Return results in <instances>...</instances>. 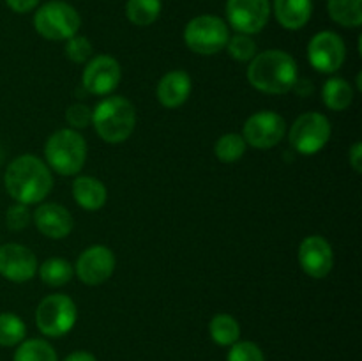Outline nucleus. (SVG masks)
<instances>
[{
    "mask_svg": "<svg viewBox=\"0 0 362 361\" xmlns=\"http://www.w3.org/2000/svg\"><path fill=\"white\" fill-rule=\"evenodd\" d=\"M6 190L18 204H39L49 195L53 177L48 165L32 154L18 156L4 173Z\"/></svg>",
    "mask_w": 362,
    "mask_h": 361,
    "instance_id": "1",
    "label": "nucleus"
},
{
    "mask_svg": "<svg viewBox=\"0 0 362 361\" xmlns=\"http://www.w3.org/2000/svg\"><path fill=\"white\" fill-rule=\"evenodd\" d=\"M297 78L299 69L296 59L283 50L257 53L247 67V81L265 94H286L293 88Z\"/></svg>",
    "mask_w": 362,
    "mask_h": 361,
    "instance_id": "2",
    "label": "nucleus"
},
{
    "mask_svg": "<svg viewBox=\"0 0 362 361\" xmlns=\"http://www.w3.org/2000/svg\"><path fill=\"white\" fill-rule=\"evenodd\" d=\"M92 124L103 142L122 144L133 134L136 126V110L129 99L122 96H110L92 110Z\"/></svg>",
    "mask_w": 362,
    "mask_h": 361,
    "instance_id": "3",
    "label": "nucleus"
},
{
    "mask_svg": "<svg viewBox=\"0 0 362 361\" xmlns=\"http://www.w3.org/2000/svg\"><path fill=\"white\" fill-rule=\"evenodd\" d=\"M48 168L60 176H76L87 159V142L76 130L64 127L49 134L45 145Z\"/></svg>",
    "mask_w": 362,
    "mask_h": 361,
    "instance_id": "4",
    "label": "nucleus"
},
{
    "mask_svg": "<svg viewBox=\"0 0 362 361\" xmlns=\"http://www.w3.org/2000/svg\"><path fill=\"white\" fill-rule=\"evenodd\" d=\"M80 25L81 18L78 11L62 0L42 4L34 14L35 32L49 41H67L78 34Z\"/></svg>",
    "mask_w": 362,
    "mask_h": 361,
    "instance_id": "5",
    "label": "nucleus"
},
{
    "mask_svg": "<svg viewBox=\"0 0 362 361\" xmlns=\"http://www.w3.org/2000/svg\"><path fill=\"white\" fill-rule=\"evenodd\" d=\"M228 39V25L214 14H200L187 21L184 28L186 46L198 55H216L225 48Z\"/></svg>",
    "mask_w": 362,
    "mask_h": 361,
    "instance_id": "6",
    "label": "nucleus"
},
{
    "mask_svg": "<svg viewBox=\"0 0 362 361\" xmlns=\"http://www.w3.org/2000/svg\"><path fill=\"white\" fill-rule=\"evenodd\" d=\"M78 310L74 301L66 294L46 296L35 308V324L45 336L60 338L74 328Z\"/></svg>",
    "mask_w": 362,
    "mask_h": 361,
    "instance_id": "7",
    "label": "nucleus"
},
{
    "mask_svg": "<svg viewBox=\"0 0 362 361\" xmlns=\"http://www.w3.org/2000/svg\"><path fill=\"white\" fill-rule=\"evenodd\" d=\"M332 127L327 117L320 112L303 113L292 124L288 133L293 151L304 156H313L327 145Z\"/></svg>",
    "mask_w": 362,
    "mask_h": 361,
    "instance_id": "8",
    "label": "nucleus"
},
{
    "mask_svg": "<svg viewBox=\"0 0 362 361\" xmlns=\"http://www.w3.org/2000/svg\"><path fill=\"white\" fill-rule=\"evenodd\" d=\"M286 122L276 112H257L244 122L243 138L255 149H272L285 138Z\"/></svg>",
    "mask_w": 362,
    "mask_h": 361,
    "instance_id": "9",
    "label": "nucleus"
},
{
    "mask_svg": "<svg viewBox=\"0 0 362 361\" xmlns=\"http://www.w3.org/2000/svg\"><path fill=\"white\" fill-rule=\"evenodd\" d=\"M346 57V46L341 35L332 30L318 32L308 45L310 64L320 73H336L343 66Z\"/></svg>",
    "mask_w": 362,
    "mask_h": 361,
    "instance_id": "10",
    "label": "nucleus"
},
{
    "mask_svg": "<svg viewBox=\"0 0 362 361\" xmlns=\"http://www.w3.org/2000/svg\"><path fill=\"white\" fill-rule=\"evenodd\" d=\"M271 16L269 0H228L226 18L239 34H258L267 25Z\"/></svg>",
    "mask_w": 362,
    "mask_h": 361,
    "instance_id": "11",
    "label": "nucleus"
},
{
    "mask_svg": "<svg viewBox=\"0 0 362 361\" xmlns=\"http://www.w3.org/2000/svg\"><path fill=\"white\" fill-rule=\"evenodd\" d=\"M113 271H115V255L103 244H94L81 251L76 265H74V273L78 275V278L85 285L90 287H98L108 282Z\"/></svg>",
    "mask_w": 362,
    "mask_h": 361,
    "instance_id": "12",
    "label": "nucleus"
},
{
    "mask_svg": "<svg viewBox=\"0 0 362 361\" xmlns=\"http://www.w3.org/2000/svg\"><path fill=\"white\" fill-rule=\"evenodd\" d=\"M120 78H122V69L117 59L110 55H98L88 60L81 84L88 94L108 96L119 87Z\"/></svg>",
    "mask_w": 362,
    "mask_h": 361,
    "instance_id": "13",
    "label": "nucleus"
},
{
    "mask_svg": "<svg viewBox=\"0 0 362 361\" xmlns=\"http://www.w3.org/2000/svg\"><path fill=\"white\" fill-rule=\"evenodd\" d=\"M37 273V258L30 248L18 243L0 246V275L14 283H25Z\"/></svg>",
    "mask_w": 362,
    "mask_h": 361,
    "instance_id": "14",
    "label": "nucleus"
},
{
    "mask_svg": "<svg viewBox=\"0 0 362 361\" xmlns=\"http://www.w3.org/2000/svg\"><path fill=\"white\" fill-rule=\"evenodd\" d=\"M299 264L311 278H325L334 265V253L329 241L322 236H308L303 239L299 246Z\"/></svg>",
    "mask_w": 362,
    "mask_h": 361,
    "instance_id": "15",
    "label": "nucleus"
},
{
    "mask_svg": "<svg viewBox=\"0 0 362 361\" xmlns=\"http://www.w3.org/2000/svg\"><path fill=\"white\" fill-rule=\"evenodd\" d=\"M32 219L39 232L49 239H64L69 236L74 227L73 214L64 205L55 204V202L39 205L32 214Z\"/></svg>",
    "mask_w": 362,
    "mask_h": 361,
    "instance_id": "16",
    "label": "nucleus"
},
{
    "mask_svg": "<svg viewBox=\"0 0 362 361\" xmlns=\"http://www.w3.org/2000/svg\"><path fill=\"white\" fill-rule=\"evenodd\" d=\"M193 88V81L186 71H170L165 76L159 80L158 84V101L161 103L165 108H179L187 101Z\"/></svg>",
    "mask_w": 362,
    "mask_h": 361,
    "instance_id": "17",
    "label": "nucleus"
},
{
    "mask_svg": "<svg viewBox=\"0 0 362 361\" xmlns=\"http://www.w3.org/2000/svg\"><path fill=\"white\" fill-rule=\"evenodd\" d=\"M272 11L286 30H300L313 14V0H274Z\"/></svg>",
    "mask_w": 362,
    "mask_h": 361,
    "instance_id": "18",
    "label": "nucleus"
},
{
    "mask_svg": "<svg viewBox=\"0 0 362 361\" xmlns=\"http://www.w3.org/2000/svg\"><path fill=\"white\" fill-rule=\"evenodd\" d=\"M74 202L85 211H99L106 204V186L92 176H78L73 183Z\"/></svg>",
    "mask_w": 362,
    "mask_h": 361,
    "instance_id": "19",
    "label": "nucleus"
},
{
    "mask_svg": "<svg viewBox=\"0 0 362 361\" xmlns=\"http://www.w3.org/2000/svg\"><path fill=\"white\" fill-rule=\"evenodd\" d=\"M322 99L327 108L334 110V112H343L352 105L354 88L345 78H329L322 87Z\"/></svg>",
    "mask_w": 362,
    "mask_h": 361,
    "instance_id": "20",
    "label": "nucleus"
},
{
    "mask_svg": "<svg viewBox=\"0 0 362 361\" xmlns=\"http://www.w3.org/2000/svg\"><path fill=\"white\" fill-rule=\"evenodd\" d=\"M327 11L331 20L341 27H361L362 0H327Z\"/></svg>",
    "mask_w": 362,
    "mask_h": 361,
    "instance_id": "21",
    "label": "nucleus"
},
{
    "mask_svg": "<svg viewBox=\"0 0 362 361\" xmlns=\"http://www.w3.org/2000/svg\"><path fill=\"white\" fill-rule=\"evenodd\" d=\"M209 333L211 338L214 340L218 345L230 347L240 338V326L235 317L228 314H218L212 317L211 324H209Z\"/></svg>",
    "mask_w": 362,
    "mask_h": 361,
    "instance_id": "22",
    "label": "nucleus"
},
{
    "mask_svg": "<svg viewBox=\"0 0 362 361\" xmlns=\"http://www.w3.org/2000/svg\"><path fill=\"white\" fill-rule=\"evenodd\" d=\"M39 276L48 287H62L73 280L74 268L66 258L53 257L39 265Z\"/></svg>",
    "mask_w": 362,
    "mask_h": 361,
    "instance_id": "23",
    "label": "nucleus"
},
{
    "mask_svg": "<svg viewBox=\"0 0 362 361\" xmlns=\"http://www.w3.org/2000/svg\"><path fill=\"white\" fill-rule=\"evenodd\" d=\"M161 0H127L126 16L138 27H148L161 14Z\"/></svg>",
    "mask_w": 362,
    "mask_h": 361,
    "instance_id": "24",
    "label": "nucleus"
},
{
    "mask_svg": "<svg viewBox=\"0 0 362 361\" xmlns=\"http://www.w3.org/2000/svg\"><path fill=\"white\" fill-rule=\"evenodd\" d=\"M13 361H59V357L46 340L30 338L18 345Z\"/></svg>",
    "mask_w": 362,
    "mask_h": 361,
    "instance_id": "25",
    "label": "nucleus"
},
{
    "mask_svg": "<svg viewBox=\"0 0 362 361\" xmlns=\"http://www.w3.org/2000/svg\"><path fill=\"white\" fill-rule=\"evenodd\" d=\"M246 140L239 133H226L218 138L214 145V154L223 163H235L246 152Z\"/></svg>",
    "mask_w": 362,
    "mask_h": 361,
    "instance_id": "26",
    "label": "nucleus"
},
{
    "mask_svg": "<svg viewBox=\"0 0 362 361\" xmlns=\"http://www.w3.org/2000/svg\"><path fill=\"white\" fill-rule=\"evenodd\" d=\"M25 335H27V326L18 315L0 314V345H20L25 340Z\"/></svg>",
    "mask_w": 362,
    "mask_h": 361,
    "instance_id": "27",
    "label": "nucleus"
},
{
    "mask_svg": "<svg viewBox=\"0 0 362 361\" xmlns=\"http://www.w3.org/2000/svg\"><path fill=\"white\" fill-rule=\"evenodd\" d=\"M225 48L228 50V55L237 62H251L258 53L257 42L251 39V35L246 34L232 35Z\"/></svg>",
    "mask_w": 362,
    "mask_h": 361,
    "instance_id": "28",
    "label": "nucleus"
},
{
    "mask_svg": "<svg viewBox=\"0 0 362 361\" xmlns=\"http://www.w3.org/2000/svg\"><path fill=\"white\" fill-rule=\"evenodd\" d=\"M66 57L74 64L87 62L92 57V45L85 35H73L66 42Z\"/></svg>",
    "mask_w": 362,
    "mask_h": 361,
    "instance_id": "29",
    "label": "nucleus"
},
{
    "mask_svg": "<svg viewBox=\"0 0 362 361\" xmlns=\"http://www.w3.org/2000/svg\"><path fill=\"white\" fill-rule=\"evenodd\" d=\"M226 361H265V356L255 342H235L230 345Z\"/></svg>",
    "mask_w": 362,
    "mask_h": 361,
    "instance_id": "30",
    "label": "nucleus"
},
{
    "mask_svg": "<svg viewBox=\"0 0 362 361\" xmlns=\"http://www.w3.org/2000/svg\"><path fill=\"white\" fill-rule=\"evenodd\" d=\"M32 222V212L28 205L25 204H14L7 209L6 212V223L11 230L20 232V230L27 229Z\"/></svg>",
    "mask_w": 362,
    "mask_h": 361,
    "instance_id": "31",
    "label": "nucleus"
},
{
    "mask_svg": "<svg viewBox=\"0 0 362 361\" xmlns=\"http://www.w3.org/2000/svg\"><path fill=\"white\" fill-rule=\"evenodd\" d=\"M66 119L71 130H85L92 124V108H88L83 103H74L67 108Z\"/></svg>",
    "mask_w": 362,
    "mask_h": 361,
    "instance_id": "32",
    "label": "nucleus"
},
{
    "mask_svg": "<svg viewBox=\"0 0 362 361\" xmlns=\"http://www.w3.org/2000/svg\"><path fill=\"white\" fill-rule=\"evenodd\" d=\"M349 163H350V166L354 168V172L356 173L362 172V144L361 142H356V144L352 145V149H350Z\"/></svg>",
    "mask_w": 362,
    "mask_h": 361,
    "instance_id": "33",
    "label": "nucleus"
},
{
    "mask_svg": "<svg viewBox=\"0 0 362 361\" xmlns=\"http://www.w3.org/2000/svg\"><path fill=\"white\" fill-rule=\"evenodd\" d=\"M6 4L14 13H28L37 7L39 0H6Z\"/></svg>",
    "mask_w": 362,
    "mask_h": 361,
    "instance_id": "34",
    "label": "nucleus"
},
{
    "mask_svg": "<svg viewBox=\"0 0 362 361\" xmlns=\"http://www.w3.org/2000/svg\"><path fill=\"white\" fill-rule=\"evenodd\" d=\"M292 91H296V94H299L300 98H308V96H311L315 92V85L311 80H304V78L300 80V78H297Z\"/></svg>",
    "mask_w": 362,
    "mask_h": 361,
    "instance_id": "35",
    "label": "nucleus"
},
{
    "mask_svg": "<svg viewBox=\"0 0 362 361\" xmlns=\"http://www.w3.org/2000/svg\"><path fill=\"white\" fill-rule=\"evenodd\" d=\"M64 361H98L94 354L87 353V350H74Z\"/></svg>",
    "mask_w": 362,
    "mask_h": 361,
    "instance_id": "36",
    "label": "nucleus"
}]
</instances>
